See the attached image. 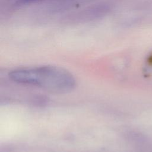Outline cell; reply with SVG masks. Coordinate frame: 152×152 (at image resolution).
<instances>
[{
	"instance_id": "cell-1",
	"label": "cell",
	"mask_w": 152,
	"mask_h": 152,
	"mask_svg": "<svg viewBox=\"0 0 152 152\" xmlns=\"http://www.w3.org/2000/svg\"><path fill=\"white\" fill-rule=\"evenodd\" d=\"M8 76L15 83L55 93L69 91L75 85V78L69 71L55 66L18 68L9 72Z\"/></svg>"
},
{
	"instance_id": "cell-2",
	"label": "cell",
	"mask_w": 152,
	"mask_h": 152,
	"mask_svg": "<svg viewBox=\"0 0 152 152\" xmlns=\"http://www.w3.org/2000/svg\"><path fill=\"white\" fill-rule=\"evenodd\" d=\"M42 0H10V1L11 2L12 5H14L15 6H19V5H23L24 4H30L34 2H37Z\"/></svg>"
}]
</instances>
